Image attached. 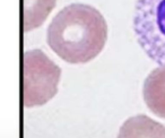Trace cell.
<instances>
[{"mask_svg": "<svg viewBox=\"0 0 165 138\" xmlns=\"http://www.w3.org/2000/svg\"><path fill=\"white\" fill-rule=\"evenodd\" d=\"M56 3L57 0H24V32L41 26Z\"/></svg>", "mask_w": 165, "mask_h": 138, "instance_id": "8992f818", "label": "cell"}, {"mask_svg": "<svg viewBox=\"0 0 165 138\" xmlns=\"http://www.w3.org/2000/svg\"><path fill=\"white\" fill-rule=\"evenodd\" d=\"M142 96L148 109L165 119V65L150 71L144 82Z\"/></svg>", "mask_w": 165, "mask_h": 138, "instance_id": "277c9868", "label": "cell"}, {"mask_svg": "<svg viewBox=\"0 0 165 138\" xmlns=\"http://www.w3.org/2000/svg\"><path fill=\"white\" fill-rule=\"evenodd\" d=\"M48 44L62 60L86 64L98 56L108 40V24L91 5L71 3L54 16L48 27Z\"/></svg>", "mask_w": 165, "mask_h": 138, "instance_id": "6da1fadb", "label": "cell"}, {"mask_svg": "<svg viewBox=\"0 0 165 138\" xmlns=\"http://www.w3.org/2000/svg\"><path fill=\"white\" fill-rule=\"evenodd\" d=\"M133 31L145 53L165 65V0H137Z\"/></svg>", "mask_w": 165, "mask_h": 138, "instance_id": "3957f363", "label": "cell"}, {"mask_svg": "<svg viewBox=\"0 0 165 138\" xmlns=\"http://www.w3.org/2000/svg\"><path fill=\"white\" fill-rule=\"evenodd\" d=\"M118 138H165V127L147 115H137L124 121Z\"/></svg>", "mask_w": 165, "mask_h": 138, "instance_id": "5b68a950", "label": "cell"}, {"mask_svg": "<svg viewBox=\"0 0 165 138\" xmlns=\"http://www.w3.org/2000/svg\"><path fill=\"white\" fill-rule=\"evenodd\" d=\"M25 108L43 105L58 93L61 69L42 50L26 51L23 59Z\"/></svg>", "mask_w": 165, "mask_h": 138, "instance_id": "7a4b0ae2", "label": "cell"}]
</instances>
